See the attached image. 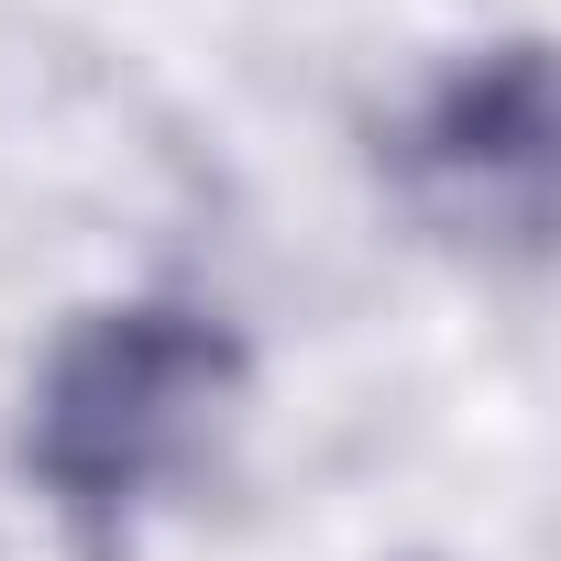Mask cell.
Returning <instances> with one entry per match:
<instances>
[{"mask_svg":"<svg viewBox=\"0 0 561 561\" xmlns=\"http://www.w3.org/2000/svg\"><path fill=\"white\" fill-rule=\"evenodd\" d=\"M397 176L440 231L539 253V231H550V56L517 34V45H484L473 67H451L397 122Z\"/></svg>","mask_w":561,"mask_h":561,"instance_id":"2","label":"cell"},{"mask_svg":"<svg viewBox=\"0 0 561 561\" xmlns=\"http://www.w3.org/2000/svg\"><path fill=\"white\" fill-rule=\"evenodd\" d=\"M242 408V342L220 309L187 298H111L56 331L23 397V473L45 506L89 539H111L133 506L187 484Z\"/></svg>","mask_w":561,"mask_h":561,"instance_id":"1","label":"cell"}]
</instances>
